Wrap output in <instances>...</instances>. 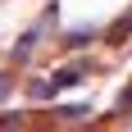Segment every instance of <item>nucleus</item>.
<instances>
[{
  "label": "nucleus",
  "instance_id": "nucleus-1",
  "mask_svg": "<svg viewBox=\"0 0 132 132\" xmlns=\"http://www.w3.org/2000/svg\"><path fill=\"white\" fill-rule=\"evenodd\" d=\"M55 18V9H46V18H41V27H32V32H23L18 37V46H14V64H27V55L37 50V41L46 37V23Z\"/></svg>",
  "mask_w": 132,
  "mask_h": 132
},
{
  "label": "nucleus",
  "instance_id": "nucleus-2",
  "mask_svg": "<svg viewBox=\"0 0 132 132\" xmlns=\"http://www.w3.org/2000/svg\"><path fill=\"white\" fill-rule=\"evenodd\" d=\"M78 78H82V68H59L55 73V87H73Z\"/></svg>",
  "mask_w": 132,
  "mask_h": 132
}]
</instances>
